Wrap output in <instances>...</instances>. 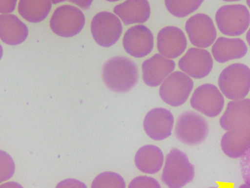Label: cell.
Segmentation results:
<instances>
[{
    "mask_svg": "<svg viewBox=\"0 0 250 188\" xmlns=\"http://www.w3.org/2000/svg\"><path fill=\"white\" fill-rule=\"evenodd\" d=\"M215 21L222 34L237 37L244 34L250 24V13L241 4L221 7L215 15Z\"/></svg>",
    "mask_w": 250,
    "mask_h": 188,
    "instance_id": "cell-4",
    "label": "cell"
},
{
    "mask_svg": "<svg viewBox=\"0 0 250 188\" xmlns=\"http://www.w3.org/2000/svg\"><path fill=\"white\" fill-rule=\"evenodd\" d=\"M220 125L227 131L250 127V99L230 101L220 119Z\"/></svg>",
    "mask_w": 250,
    "mask_h": 188,
    "instance_id": "cell-16",
    "label": "cell"
},
{
    "mask_svg": "<svg viewBox=\"0 0 250 188\" xmlns=\"http://www.w3.org/2000/svg\"><path fill=\"white\" fill-rule=\"evenodd\" d=\"M1 13H9L16 9V1H1Z\"/></svg>",
    "mask_w": 250,
    "mask_h": 188,
    "instance_id": "cell-29",
    "label": "cell"
},
{
    "mask_svg": "<svg viewBox=\"0 0 250 188\" xmlns=\"http://www.w3.org/2000/svg\"><path fill=\"white\" fill-rule=\"evenodd\" d=\"M52 3L48 0H21L19 12L29 22H41L46 19L50 12Z\"/></svg>",
    "mask_w": 250,
    "mask_h": 188,
    "instance_id": "cell-22",
    "label": "cell"
},
{
    "mask_svg": "<svg viewBox=\"0 0 250 188\" xmlns=\"http://www.w3.org/2000/svg\"><path fill=\"white\" fill-rule=\"evenodd\" d=\"M28 36L27 25L15 15L0 16V38L9 45H19Z\"/></svg>",
    "mask_w": 250,
    "mask_h": 188,
    "instance_id": "cell-20",
    "label": "cell"
},
{
    "mask_svg": "<svg viewBox=\"0 0 250 188\" xmlns=\"http://www.w3.org/2000/svg\"><path fill=\"white\" fill-rule=\"evenodd\" d=\"M137 168L146 174H156L164 164L163 151L154 145H146L140 148L134 158Z\"/></svg>",
    "mask_w": 250,
    "mask_h": 188,
    "instance_id": "cell-21",
    "label": "cell"
},
{
    "mask_svg": "<svg viewBox=\"0 0 250 188\" xmlns=\"http://www.w3.org/2000/svg\"><path fill=\"white\" fill-rule=\"evenodd\" d=\"M178 65L188 76L202 79L208 76L212 70V56L206 49L190 48L180 60Z\"/></svg>",
    "mask_w": 250,
    "mask_h": 188,
    "instance_id": "cell-11",
    "label": "cell"
},
{
    "mask_svg": "<svg viewBox=\"0 0 250 188\" xmlns=\"http://www.w3.org/2000/svg\"><path fill=\"white\" fill-rule=\"evenodd\" d=\"M238 188H250V185H247V184H244V185L239 187Z\"/></svg>",
    "mask_w": 250,
    "mask_h": 188,
    "instance_id": "cell-32",
    "label": "cell"
},
{
    "mask_svg": "<svg viewBox=\"0 0 250 188\" xmlns=\"http://www.w3.org/2000/svg\"><path fill=\"white\" fill-rule=\"evenodd\" d=\"M125 51L135 58H144L152 51L153 34L148 27L142 24L129 28L123 38Z\"/></svg>",
    "mask_w": 250,
    "mask_h": 188,
    "instance_id": "cell-12",
    "label": "cell"
},
{
    "mask_svg": "<svg viewBox=\"0 0 250 188\" xmlns=\"http://www.w3.org/2000/svg\"><path fill=\"white\" fill-rule=\"evenodd\" d=\"M247 5H248V6L250 8V0H248V1H247Z\"/></svg>",
    "mask_w": 250,
    "mask_h": 188,
    "instance_id": "cell-33",
    "label": "cell"
},
{
    "mask_svg": "<svg viewBox=\"0 0 250 188\" xmlns=\"http://www.w3.org/2000/svg\"><path fill=\"white\" fill-rule=\"evenodd\" d=\"M224 153L230 158L238 159L250 149V127L227 131L221 141Z\"/></svg>",
    "mask_w": 250,
    "mask_h": 188,
    "instance_id": "cell-19",
    "label": "cell"
},
{
    "mask_svg": "<svg viewBox=\"0 0 250 188\" xmlns=\"http://www.w3.org/2000/svg\"></svg>",
    "mask_w": 250,
    "mask_h": 188,
    "instance_id": "cell-34",
    "label": "cell"
},
{
    "mask_svg": "<svg viewBox=\"0 0 250 188\" xmlns=\"http://www.w3.org/2000/svg\"><path fill=\"white\" fill-rule=\"evenodd\" d=\"M128 188H162L155 178L149 176H138L132 180Z\"/></svg>",
    "mask_w": 250,
    "mask_h": 188,
    "instance_id": "cell-26",
    "label": "cell"
},
{
    "mask_svg": "<svg viewBox=\"0 0 250 188\" xmlns=\"http://www.w3.org/2000/svg\"><path fill=\"white\" fill-rule=\"evenodd\" d=\"M122 31L123 26L120 19L112 12H99L92 20L93 39L104 47H110L115 44L120 39Z\"/></svg>",
    "mask_w": 250,
    "mask_h": 188,
    "instance_id": "cell-8",
    "label": "cell"
},
{
    "mask_svg": "<svg viewBox=\"0 0 250 188\" xmlns=\"http://www.w3.org/2000/svg\"><path fill=\"white\" fill-rule=\"evenodd\" d=\"M247 44L239 38H219L211 48L214 59L219 63L241 59L247 55Z\"/></svg>",
    "mask_w": 250,
    "mask_h": 188,
    "instance_id": "cell-18",
    "label": "cell"
},
{
    "mask_svg": "<svg viewBox=\"0 0 250 188\" xmlns=\"http://www.w3.org/2000/svg\"><path fill=\"white\" fill-rule=\"evenodd\" d=\"M103 78L110 90L117 93H126L138 82V68L128 58L115 56L104 64Z\"/></svg>",
    "mask_w": 250,
    "mask_h": 188,
    "instance_id": "cell-1",
    "label": "cell"
},
{
    "mask_svg": "<svg viewBox=\"0 0 250 188\" xmlns=\"http://www.w3.org/2000/svg\"><path fill=\"white\" fill-rule=\"evenodd\" d=\"M208 131L207 120L196 112L181 114L176 123V137L181 142L189 146L203 142L208 136Z\"/></svg>",
    "mask_w": 250,
    "mask_h": 188,
    "instance_id": "cell-5",
    "label": "cell"
},
{
    "mask_svg": "<svg viewBox=\"0 0 250 188\" xmlns=\"http://www.w3.org/2000/svg\"><path fill=\"white\" fill-rule=\"evenodd\" d=\"M175 63L160 54H155L143 63V79L149 86H158L171 75Z\"/></svg>",
    "mask_w": 250,
    "mask_h": 188,
    "instance_id": "cell-15",
    "label": "cell"
},
{
    "mask_svg": "<svg viewBox=\"0 0 250 188\" xmlns=\"http://www.w3.org/2000/svg\"><path fill=\"white\" fill-rule=\"evenodd\" d=\"M203 2V0H166L165 4L172 16L185 18L197 10Z\"/></svg>",
    "mask_w": 250,
    "mask_h": 188,
    "instance_id": "cell-23",
    "label": "cell"
},
{
    "mask_svg": "<svg viewBox=\"0 0 250 188\" xmlns=\"http://www.w3.org/2000/svg\"><path fill=\"white\" fill-rule=\"evenodd\" d=\"M190 105L208 117H217L223 109L225 97L216 86L206 84L196 89L191 97Z\"/></svg>",
    "mask_w": 250,
    "mask_h": 188,
    "instance_id": "cell-9",
    "label": "cell"
},
{
    "mask_svg": "<svg viewBox=\"0 0 250 188\" xmlns=\"http://www.w3.org/2000/svg\"><path fill=\"white\" fill-rule=\"evenodd\" d=\"M91 188H126V184L119 174L105 171L94 178Z\"/></svg>",
    "mask_w": 250,
    "mask_h": 188,
    "instance_id": "cell-24",
    "label": "cell"
},
{
    "mask_svg": "<svg viewBox=\"0 0 250 188\" xmlns=\"http://www.w3.org/2000/svg\"><path fill=\"white\" fill-rule=\"evenodd\" d=\"M247 42H248V44L250 45V28L248 31H247Z\"/></svg>",
    "mask_w": 250,
    "mask_h": 188,
    "instance_id": "cell-31",
    "label": "cell"
},
{
    "mask_svg": "<svg viewBox=\"0 0 250 188\" xmlns=\"http://www.w3.org/2000/svg\"><path fill=\"white\" fill-rule=\"evenodd\" d=\"M185 30L189 41L196 47L208 48L214 44L217 31L212 19L206 14H196L187 21Z\"/></svg>",
    "mask_w": 250,
    "mask_h": 188,
    "instance_id": "cell-10",
    "label": "cell"
},
{
    "mask_svg": "<svg viewBox=\"0 0 250 188\" xmlns=\"http://www.w3.org/2000/svg\"><path fill=\"white\" fill-rule=\"evenodd\" d=\"M241 171L244 182L247 185H250V149L242 159Z\"/></svg>",
    "mask_w": 250,
    "mask_h": 188,
    "instance_id": "cell-27",
    "label": "cell"
},
{
    "mask_svg": "<svg viewBox=\"0 0 250 188\" xmlns=\"http://www.w3.org/2000/svg\"><path fill=\"white\" fill-rule=\"evenodd\" d=\"M1 154V179L0 182H4L10 179L15 172V163L11 156L4 151H0Z\"/></svg>",
    "mask_w": 250,
    "mask_h": 188,
    "instance_id": "cell-25",
    "label": "cell"
},
{
    "mask_svg": "<svg viewBox=\"0 0 250 188\" xmlns=\"http://www.w3.org/2000/svg\"><path fill=\"white\" fill-rule=\"evenodd\" d=\"M56 188H87L83 182L74 178L63 180L56 185Z\"/></svg>",
    "mask_w": 250,
    "mask_h": 188,
    "instance_id": "cell-28",
    "label": "cell"
},
{
    "mask_svg": "<svg viewBox=\"0 0 250 188\" xmlns=\"http://www.w3.org/2000/svg\"><path fill=\"white\" fill-rule=\"evenodd\" d=\"M49 24L55 34L62 38H71L84 27V15L74 5H61L53 12Z\"/></svg>",
    "mask_w": 250,
    "mask_h": 188,
    "instance_id": "cell-6",
    "label": "cell"
},
{
    "mask_svg": "<svg viewBox=\"0 0 250 188\" xmlns=\"http://www.w3.org/2000/svg\"><path fill=\"white\" fill-rule=\"evenodd\" d=\"M188 46L186 36L182 30L174 26L164 27L157 36L159 53L169 60H174L185 53Z\"/></svg>",
    "mask_w": 250,
    "mask_h": 188,
    "instance_id": "cell-14",
    "label": "cell"
},
{
    "mask_svg": "<svg viewBox=\"0 0 250 188\" xmlns=\"http://www.w3.org/2000/svg\"><path fill=\"white\" fill-rule=\"evenodd\" d=\"M114 12L126 25L143 24L150 16V5L146 0H129L117 5Z\"/></svg>",
    "mask_w": 250,
    "mask_h": 188,
    "instance_id": "cell-17",
    "label": "cell"
},
{
    "mask_svg": "<svg viewBox=\"0 0 250 188\" xmlns=\"http://www.w3.org/2000/svg\"><path fill=\"white\" fill-rule=\"evenodd\" d=\"M218 86L232 101L244 100L250 91V68L240 63L230 64L220 74Z\"/></svg>",
    "mask_w": 250,
    "mask_h": 188,
    "instance_id": "cell-3",
    "label": "cell"
},
{
    "mask_svg": "<svg viewBox=\"0 0 250 188\" xmlns=\"http://www.w3.org/2000/svg\"><path fill=\"white\" fill-rule=\"evenodd\" d=\"M0 188H23V187L17 182H11L2 184Z\"/></svg>",
    "mask_w": 250,
    "mask_h": 188,
    "instance_id": "cell-30",
    "label": "cell"
},
{
    "mask_svg": "<svg viewBox=\"0 0 250 188\" xmlns=\"http://www.w3.org/2000/svg\"><path fill=\"white\" fill-rule=\"evenodd\" d=\"M174 123V116L170 111L156 108L146 115L144 127L147 135L152 140L163 141L171 136Z\"/></svg>",
    "mask_w": 250,
    "mask_h": 188,
    "instance_id": "cell-13",
    "label": "cell"
},
{
    "mask_svg": "<svg viewBox=\"0 0 250 188\" xmlns=\"http://www.w3.org/2000/svg\"><path fill=\"white\" fill-rule=\"evenodd\" d=\"M193 82L183 71H174L161 84L159 95L171 106L184 105L193 90Z\"/></svg>",
    "mask_w": 250,
    "mask_h": 188,
    "instance_id": "cell-7",
    "label": "cell"
},
{
    "mask_svg": "<svg viewBox=\"0 0 250 188\" xmlns=\"http://www.w3.org/2000/svg\"><path fill=\"white\" fill-rule=\"evenodd\" d=\"M195 167L188 156L178 149H172L166 156L162 180L168 188H183L193 181Z\"/></svg>",
    "mask_w": 250,
    "mask_h": 188,
    "instance_id": "cell-2",
    "label": "cell"
}]
</instances>
